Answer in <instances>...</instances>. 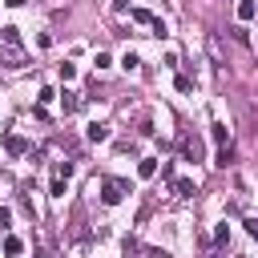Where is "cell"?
<instances>
[{
  "label": "cell",
  "mask_w": 258,
  "mask_h": 258,
  "mask_svg": "<svg viewBox=\"0 0 258 258\" xmlns=\"http://www.w3.org/2000/svg\"><path fill=\"white\" fill-rule=\"evenodd\" d=\"M60 101H64V113H77V109H81V97H77V93H64Z\"/></svg>",
  "instance_id": "cell-15"
},
{
  "label": "cell",
  "mask_w": 258,
  "mask_h": 258,
  "mask_svg": "<svg viewBox=\"0 0 258 258\" xmlns=\"http://www.w3.org/2000/svg\"><path fill=\"white\" fill-rule=\"evenodd\" d=\"M4 149H8V153H24V149H28V141H24L20 133H8V137H4Z\"/></svg>",
  "instance_id": "cell-7"
},
{
  "label": "cell",
  "mask_w": 258,
  "mask_h": 258,
  "mask_svg": "<svg viewBox=\"0 0 258 258\" xmlns=\"http://www.w3.org/2000/svg\"><path fill=\"white\" fill-rule=\"evenodd\" d=\"M36 101H40V105H48V101H56V93H52V89H48V85H44V89H40V97H36Z\"/></svg>",
  "instance_id": "cell-20"
},
{
  "label": "cell",
  "mask_w": 258,
  "mask_h": 258,
  "mask_svg": "<svg viewBox=\"0 0 258 258\" xmlns=\"http://www.w3.org/2000/svg\"><path fill=\"white\" fill-rule=\"evenodd\" d=\"M210 133H214V141H218V145H230V129H226L222 121H214V125H210Z\"/></svg>",
  "instance_id": "cell-9"
},
{
  "label": "cell",
  "mask_w": 258,
  "mask_h": 258,
  "mask_svg": "<svg viewBox=\"0 0 258 258\" xmlns=\"http://www.w3.org/2000/svg\"><path fill=\"white\" fill-rule=\"evenodd\" d=\"M73 77H77V64L64 60V64H60V81H73Z\"/></svg>",
  "instance_id": "cell-19"
},
{
  "label": "cell",
  "mask_w": 258,
  "mask_h": 258,
  "mask_svg": "<svg viewBox=\"0 0 258 258\" xmlns=\"http://www.w3.org/2000/svg\"><path fill=\"white\" fill-rule=\"evenodd\" d=\"M8 222H12V210H8V206H0V230H8Z\"/></svg>",
  "instance_id": "cell-21"
},
{
  "label": "cell",
  "mask_w": 258,
  "mask_h": 258,
  "mask_svg": "<svg viewBox=\"0 0 258 258\" xmlns=\"http://www.w3.org/2000/svg\"><path fill=\"white\" fill-rule=\"evenodd\" d=\"M214 242H218V246H226V242H230V226H226V222L214 230Z\"/></svg>",
  "instance_id": "cell-17"
},
{
  "label": "cell",
  "mask_w": 258,
  "mask_h": 258,
  "mask_svg": "<svg viewBox=\"0 0 258 258\" xmlns=\"http://www.w3.org/2000/svg\"><path fill=\"white\" fill-rule=\"evenodd\" d=\"M125 194H129L125 181H117V177H105V181H101V202H105V206H117Z\"/></svg>",
  "instance_id": "cell-1"
},
{
  "label": "cell",
  "mask_w": 258,
  "mask_h": 258,
  "mask_svg": "<svg viewBox=\"0 0 258 258\" xmlns=\"http://www.w3.org/2000/svg\"><path fill=\"white\" fill-rule=\"evenodd\" d=\"M246 230L254 234V242H258V218H246Z\"/></svg>",
  "instance_id": "cell-22"
},
{
  "label": "cell",
  "mask_w": 258,
  "mask_h": 258,
  "mask_svg": "<svg viewBox=\"0 0 258 258\" xmlns=\"http://www.w3.org/2000/svg\"><path fill=\"white\" fill-rule=\"evenodd\" d=\"M0 40H4L8 48H16V44H20V28H12V24H4V28H0Z\"/></svg>",
  "instance_id": "cell-8"
},
{
  "label": "cell",
  "mask_w": 258,
  "mask_h": 258,
  "mask_svg": "<svg viewBox=\"0 0 258 258\" xmlns=\"http://www.w3.org/2000/svg\"><path fill=\"white\" fill-rule=\"evenodd\" d=\"M137 173H141V177H153V173H157V157H141V161H137Z\"/></svg>",
  "instance_id": "cell-10"
},
{
  "label": "cell",
  "mask_w": 258,
  "mask_h": 258,
  "mask_svg": "<svg viewBox=\"0 0 258 258\" xmlns=\"http://www.w3.org/2000/svg\"><path fill=\"white\" fill-rule=\"evenodd\" d=\"M64 181H69V177L56 169V173H52V185H48V194H52V198H64Z\"/></svg>",
  "instance_id": "cell-11"
},
{
  "label": "cell",
  "mask_w": 258,
  "mask_h": 258,
  "mask_svg": "<svg viewBox=\"0 0 258 258\" xmlns=\"http://www.w3.org/2000/svg\"><path fill=\"white\" fill-rule=\"evenodd\" d=\"M121 69H125V73H137V69H141V56H137V52H125V56H121Z\"/></svg>",
  "instance_id": "cell-12"
},
{
  "label": "cell",
  "mask_w": 258,
  "mask_h": 258,
  "mask_svg": "<svg viewBox=\"0 0 258 258\" xmlns=\"http://www.w3.org/2000/svg\"><path fill=\"white\" fill-rule=\"evenodd\" d=\"M254 16H258V4H254V0H238V20L246 24V20H254Z\"/></svg>",
  "instance_id": "cell-6"
},
{
  "label": "cell",
  "mask_w": 258,
  "mask_h": 258,
  "mask_svg": "<svg viewBox=\"0 0 258 258\" xmlns=\"http://www.w3.org/2000/svg\"><path fill=\"white\" fill-rule=\"evenodd\" d=\"M129 16H133V20H137V24H153V20H157V16H153V12H149V8H133V12H129Z\"/></svg>",
  "instance_id": "cell-13"
},
{
  "label": "cell",
  "mask_w": 258,
  "mask_h": 258,
  "mask_svg": "<svg viewBox=\"0 0 258 258\" xmlns=\"http://www.w3.org/2000/svg\"><path fill=\"white\" fill-rule=\"evenodd\" d=\"M230 161H234V145H222V149H218V165H222V169H226V165H230Z\"/></svg>",
  "instance_id": "cell-16"
},
{
  "label": "cell",
  "mask_w": 258,
  "mask_h": 258,
  "mask_svg": "<svg viewBox=\"0 0 258 258\" xmlns=\"http://www.w3.org/2000/svg\"><path fill=\"white\" fill-rule=\"evenodd\" d=\"M177 149H181V157H185V161H202V137H194V133H185Z\"/></svg>",
  "instance_id": "cell-2"
},
{
  "label": "cell",
  "mask_w": 258,
  "mask_h": 258,
  "mask_svg": "<svg viewBox=\"0 0 258 258\" xmlns=\"http://www.w3.org/2000/svg\"><path fill=\"white\" fill-rule=\"evenodd\" d=\"M20 250H24V242H20V238H4V254H8V258H16Z\"/></svg>",
  "instance_id": "cell-14"
},
{
  "label": "cell",
  "mask_w": 258,
  "mask_h": 258,
  "mask_svg": "<svg viewBox=\"0 0 258 258\" xmlns=\"http://www.w3.org/2000/svg\"><path fill=\"white\" fill-rule=\"evenodd\" d=\"M173 194H177V198H194V194H198V185H194L189 177H173Z\"/></svg>",
  "instance_id": "cell-5"
},
{
  "label": "cell",
  "mask_w": 258,
  "mask_h": 258,
  "mask_svg": "<svg viewBox=\"0 0 258 258\" xmlns=\"http://www.w3.org/2000/svg\"><path fill=\"white\" fill-rule=\"evenodd\" d=\"M173 85H177V93H194V81H189V77H185V73H181V77H177V81H173Z\"/></svg>",
  "instance_id": "cell-18"
},
{
  "label": "cell",
  "mask_w": 258,
  "mask_h": 258,
  "mask_svg": "<svg viewBox=\"0 0 258 258\" xmlns=\"http://www.w3.org/2000/svg\"><path fill=\"white\" fill-rule=\"evenodd\" d=\"M125 254H137V258H169L165 250H153V246H141V242H129Z\"/></svg>",
  "instance_id": "cell-3"
},
{
  "label": "cell",
  "mask_w": 258,
  "mask_h": 258,
  "mask_svg": "<svg viewBox=\"0 0 258 258\" xmlns=\"http://www.w3.org/2000/svg\"><path fill=\"white\" fill-rule=\"evenodd\" d=\"M85 137H89V141H109V125H105V121H93V125L85 129Z\"/></svg>",
  "instance_id": "cell-4"
}]
</instances>
